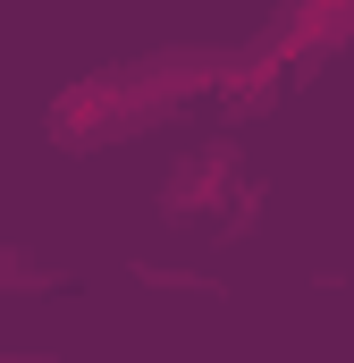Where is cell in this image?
<instances>
[{"instance_id":"obj_1","label":"cell","mask_w":354,"mask_h":363,"mask_svg":"<svg viewBox=\"0 0 354 363\" xmlns=\"http://www.w3.org/2000/svg\"><path fill=\"white\" fill-rule=\"evenodd\" d=\"M211 85V60H144V68H93L51 101V135L59 144H127L144 127H161L185 93Z\"/></svg>"},{"instance_id":"obj_2","label":"cell","mask_w":354,"mask_h":363,"mask_svg":"<svg viewBox=\"0 0 354 363\" xmlns=\"http://www.w3.org/2000/svg\"><path fill=\"white\" fill-rule=\"evenodd\" d=\"M219 203H245V152H236V135L194 144L169 169V186H161V211L169 220H211Z\"/></svg>"},{"instance_id":"obj_3","label":"cell","mask_w":354,"mask_h":363,"mask_svg":"<svg viewBox=\"0 0 354 363\" xmlns=\"http://www.w3.org/2000/svg\"><path fill=\"white\" fill-rule=\"evenodd\" d=\"M17 363H51V355H17Z\"/></svg>"}]
</instances>
